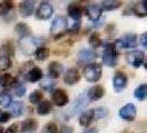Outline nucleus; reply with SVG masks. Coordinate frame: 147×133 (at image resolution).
Returning <instances> with one entry per match:
<instances>
[{
  "mask_svg": "<svg viewBox=\"0 0 147 133\" xmlns=\"http://www.w3.org/2000/svg\"><path fill=\"white\" fill-rule=\"evenodd\" d=\"M59 133H73V129H72L71 126H61Z\"/></svg>",
  "mask_w": 147,
  "mask_h": 133,
  "instance_id": "ea45409f",
  "label": "nucleus"
},
{
  "mask_svg": "<svg viewBox=\"0 0 147 133\" xmlns=\"http://www.w3.org/2000/svg\"><path fill=\"white\" fill-rule=\"evenodd\" d=\"M42 77H43V73H42L41 69H39V68H32L26 75L27 80L29 82H37L41 80Z\"/></svg>",
  "mask_w": 147,
  "mask_h": 133,
  "instance_id": "aec40b11",
  "label": "nucleus"
},
{
  "mask_svg": "<svg viewBox=\"0 0 147 133\" xmlns=\"http://www.w3.org/2000/svg\"><path fill=\"white\" fill-rule=\"evenodd\" d=\"M10 109H11V114H12L15 118H18V117H21L22 114H23L24 104L22 103L21 101H16V102H12V103H11Z\"/></svg>",
  "mask_w": 147,
  "mask_h": 133,
  "instance_id": "4be33fe9",
  "label": "nucleus"
},
{
  "mask_svg": "<svg viewBox=\"0 0 147 133\" xmlns=\"http://www.w3.org/2000/svg\"><path fill=\"white\" fill-rule=\"evenodd\" d=\"M88 42H90L92 48H98V47L101 45V43H102L101 38H100V36H98L97 33H92V35L90 36Z\"/></svg>",
  "mask_w": 147,
  "mask_h": 133,
  "instance_id": "473e14b6",
  "label": "nucleus"
},
{
  "mask_svg": "<svg viewBox=\"0 0 147 133\" xmlns=\"http://www.w3.org/2000/svg\"><path fill=\"white\" fill-rule=\"evenodd\" d=\"M42 100H43V94H42L39 90L33 91V92L29 96V101L32 104H37V103L39 104Z\"/></svg>",
  "mask_w": 147,
  "mask_h": 133,
  "instance_id": "7c9ffc66",
  "label": "nucleus"
},
{
  "mask_svg": "<svg viewBox=\"0 0 147 133\" xmlns=\"http://www.w3.org/2000/svg\"><path fill=\"white\" fill-rule=\"evenodd\" d=\"M54 82L52 81V80H50V79H45V80H43V82H42V84H41V87L44 89V90H48V91H50L53 87H54Z\"/></svg>",
  "mask_w": 147,
  "mask_h": 133,
  "instance_id": "4c0bfd02",
  "label": "nucleus"
},
{
  "mask_svg": "<svg viewBox=\"0 0 147 133\" xmlns=\"http://www.w3.org/2000/svg\"><path fill=\"white\" fill-rule=\"evenodd\" d=\"M118 43L122 48L133 49L137 45V37L134 33H128V35H125L122 39H119Z\"/></svg>",
  "mask_w": 147,
  "mask_h": 133,
  "instance_id": "9d476101",
  "label": "nucleus"
},
{
  "mask_svg": "<svg viewBox=\"0 0 147 133\" xmlns=\"http://www.w3.org/2000/svg\"><path fill=\"white\" fill-rule=\"evenodd\" d=\"M80 72H79V70L78 69H69L67 71L65 72L64 74V78H63V80L65 82L66 84H69V86H73L75 84L76 82L80 80Z\"/></svg>",
  "mask_w": 147,
  "mask_h": 133,
  "instance_id": "f8f14e48",
  "label": "nucleus"
},
{
  "mask_svg": "<svg viewBox=\"0 0 147 133\" xmlns=\"http://www.w3.org/2000/svg\"><path fill=\"white\" fill-rule=\"evenodd\" d=\"M12 103V96L8 92H2L0 93V105L3 108H8Z\"/></svg>",
  "mask_w": 147,
  "mask_h": 133,
  "instance_id": "c756f323",
  "label": "nucleus"
},
{
  "mask_svg": "<svg viewBox=\"0 0 147 133\" xmlns=\"http://www.w3.org/2000/svg\"><path fill=\"white\" fill-rule=\"evenodd\" d=\"M42 133H59V129H58V126H57L55 123L50 122V123L44 126Z\"/></svg>",
  "mask_w": 147,
  "mask_h": 133,
  "instance_id": "f704fd0d",
  "label": "nucleus"
},
{
  "mask_svg": "<svg viewBox=\"0 0 147 133\" xmlns=\"http://www.w3.org/2000/svg\"><path fill=\"white\" fill-rule=\"evenodd\" d=\"M119 117L126 121H133L136 117V107L132 103L124 105L119 110Z\"/></svg>",
  "mask_w": 147,
  "mask_h": 133,
  "instance_id": "1a4fd4ad",
  "label": "nucleus"
},
{
  "mask_svg": "<svg viewBox=\"0 0 147 133\" xmlns=\"http://www.w3.org/2000/svg\"><path fill=\"white\" fill-rule=\"evenodd\" d=\"M144 58H145V54L140 50H135L126 54L127 62L134 68H140L144 63Z\"/></svg>",
  "mask_w": 147,
  "mask_h": 133,
  "instance_id": "39448f33",
  "label": "nucleus"
},
{
  "mask_svg": "<svg viewBox=\"0 0 147 133\" xmlns=\"http://www.w3.org/2000/svg\"><path fill=\"white\" fill-rule=\"evenodd\" d=\"M134 96L137 100L140 101H144L147 98V86L146 84H140V87L134 91Z\"/></svg>",
  "mask_w": 147,
  "mask_h": 133,
  "instance_id": "a878e982",
  "label": "nucleus"
},
{
  "mask_svg": "<svg viewBox=\"0 0 147 133\" xmlns=\"http://www.w3.org/2000/svg\"><path fill=\"white\" fill-rule=\"evenodd\" d=\"M0 88H1V84H0Z\"/></svg>",
  "mask_w": 147,
  "mask_h": 133,
  "instance_id": "49530a36",
  "label": "nucleus"
},
{
  "mask_svg": "<svg viewBox=\"0 0 147 133\" xmlns=\"http://www.w3.org/2000/svg\"><path fill=\"white\" fill-rule=\"evenodd\" d=\"M52 98V102L58 105V107H64L69 103V96L66 94V92L64 90H61V89H57L54 90L51 93Z\"/></svg>",
  "mask_w": 147,
  "mask_h": 133,
  "instance_id": "0eeeda50",
  "label": "nucleus"
},
{
  "mask_svg": "<svg viewBox=\"0 0 147 133\" xmlns=\"http://www.w3.org/2000/svg\"><path fill=\"white\" fill-rule=\"evenodd\" d=\"M20 49L24 54H32L37 51L38 49V41L36 38L27 36V37H22L21 40L19 41Z\"/></svg>",
  "mask_w": 147,
  "mask_h": 133,
  "instance_id": "7ed1b4c3",
  "label": "nucleus"
},
{
  "mask_svg": "<svg viewBox=\"0 0 147 133\" xmlns=\"http://www.w3.org/2000/svg\"><path fill=\"white\" fill-rule=\"evenodd\" d=\"M105 93V90L102 86H94L88 90V98L90 101H97L100 100Z\"/></svg>",
  "mask_w": 147,
  "mask_h": 133,
  "instance_id": "4468645a",
  "label": "nucleus"
},
{
  "mask_svg": "<svg viewBox=\"0 0 147 133\" xmlns=\"http://www.w3.org/2000/svg\"><path fill=\"white\" fill-rule=\"evenodd\" d=\"M51 110H52V104L48 100H42L40 103L38 104L37 112L38 114H40V115H47V114H49L51 112Z\"/></svg>",
  "mask_w": 147,
  "mask_h": 133,
  "instance_id": "412c9836",
  "label": "nucleus"
},
{
  "mask_svg": "<svg viewBox=\"0 0 147 133\" xmlns=\"http://www.w3.org/2000/svg\"><path fill=\"white\" fill-rule=\"evenodd\" d=\"M102 10H103L102 7H100L98 5H90L86 8V15L90 18V20L96 21L102 16Z\"/></svg>",
  "mask_w": 147,
  "mask_h": 133,
  "instance_id": "2eb2a0df",
  "label": "nucleus"
},
{
  "mask_svg": "<svg viewBox=\"0 0 147 133\" xmlns=\"http://www.w3.org/2000/svg\"><path fill=\"white\" fill-rule=\"evenodd\" d=\"M142 8H143V10H144V12L147 15V0H143L142 1Z\"/></svg>",
  "mask_w": 147,
  "mask_h": 133,
  "instance_id": "79ce46f5",
  "label": "nucleus"
},
{
  "mask_svg": "<svg viewBox=\"0 0 147 133\" xmlns=\"http://www.w3.org/2000/svg\"><path fill=\"white\" fill-rule=\"evenodd\" d=\"M11 118V114L9 112H6L3 110H0V122L1 123H6Z\"/></svg>",
  "mask_w": 147,
  "mask_h": 133,
  "instance_id": "e433bc0d",
  "label": "nucleus"
},
{
  "mask_svg": "<svg viewBox=\"0 0 147 133\" xmlns=\"http://www.w3.org/2000/svg\"><path fill=\"white\" fill-rule=\"evenodd\" d=\"M16 78L11 74H3L1 78H0V84L1 87L3 88H11L16 84Z\"/></svg>",
  "mask_w": 147,
  "mask_h": 133,
  "instance_id": "b1692460",
  "label": "nucleus"
},
{
  "mask_svg": "<svg viewBox=\"0 0 147 133\" xmlns=\"http://www.w3.org/2000/svg\"><path fill=\"white\" fill-rule=\"evenodd\" d=\"M67 14L69 16L75 20V21H80L82 17V8L76 5V3H71L69 7H67Z\"/></svg>",
  "mask_w": 147,
  "mask_h": 133,
  "instance_id": "f3484780",
  "label": "nucleus"
},
{
  "mask_svg": "<svg viewBox=\"0 0 147 133\" xmlns=\"http://www.w3.org/2000/svg\"><path fill=\"white\" fill-rule=\"evenodd\" d=\"M127 86V77L123 72H116L113 78V88L116 92H122Z\"/></svg>",
  "mask_w": 147,
  "mask_h": 133,
  "instance_id": "6e6552de",
  "label": "nucleus"
},
{
  "mask_svg": "<svg viewBox=\"0 0 147 133\" xmlns=\"http://www.w3.org/2000/svg\"><path fill=\"white\" fill-rule=\"evenodd\" d=\"M85 79L90 82H96L101 79L102 75V66L98 63H88L83 70Z\"/></svg>",
  "mask_w": 147,
  "mask_h": 133,
  "instance_id": "f03ea898",
  "label": "nucleus"
},
{
  "mask_svg": "<svg viewBox=\"0 0 147 133\" xmlns=\"http://www.w3.org/2000/svg\"><path fill=\"white\" fill-rule=\"evenodd\" d=\"M0 133H3V128L0 126Z\"/></svg>",
  "mask_w": 147,
  "mask_h": 133,
  "instance_id": "c03bdc74",
  "label": "nucleus"
},
{
  "mask_svg": "<svg viewBox=\"0 0 147 133\" xmlns=\"http://www.w3.org/2000/svg\"><path fill=\"white\" fill-rule=\"evenodd\" d=\"M93 110H94V120H101L109 114V110L106 108H103V107L96 108Z\"/></svg>",
  "mask_w": 147,
  "mask_h": 133,
  "instance_id": "2f4dec72",
  "label": "nucleus"
},
{
  "mask_svg": "<svg viewBox=\"0 0 147 133\" xmlns=\"http://www.w3.org/2000/svg\"><path fill=\"white\" fill-rule=\"evenodd\" d=\"M12 8H13V5L11 0H3L2 2H0V16L7 15L8 12L11 11Z\"/></svg>",
  "mask_w": 147,
  "mask_h": 133,
  "instance_id": "cd10ccee",
  "label": "nucleus"
},
{
  "mask_svg": "<svg viewBox=\"0 0 147 133\" xmlns=\"http://www.w3.org/2000/svg\"><path fill=\"white\" fill-rule=\"evenodd\" d=\"M96 53L90 49H82L78 54V62L79 64H88L93 59H95Z\"/></svg>",
  "mask_w": 147,
  "mask_h": 133,
  "instance_id": "9b49d317",
  "label": "nucleus"
},
{
  "mask_svg": "<svg viewBox=\"0 0 147 133\" xmlns=\"http://www.w3.org/2000/svg\"><path fill=\"white\" fill-rule=\"evenodd\" d=\"M93 120H94V110H93V109H90V110L84 111L81 115H80L79 122H80V124H81L82 126L88 128V126L92 123Z\"/></svg>",
  "mask_w": 147,
  "mask_h": 133,
  "instance_id": "dca6fc26",
  "label": "nucleus"
},
{
  "mask_svg": "<svg viewBox=\"0 0 147 133\" xmlns=\"http://www.w3.org/2000/svg\"><path fill=\"white\" fill-rule=\"evenodd\" d=\"M50 56V50L47 48V47H40L38 48L37 51H36V58L39 61H44L49 58Z\"/></svg>",
  "mask_w": 147,
  "mask_h": 133,
  "instance_id": "bb28decb",
  "label": "nucleus"
},
{
  "mask_svg": "<svg viewBox=\"0 0 147 133\" xmlns=\"http://www.w3.org/2000/svg\"><path fill=\"white\" fill-rule=\"evenodd\" d=\"M88 96H85L84 94H82L75 101H74V103L72 104V108H71V111H72V113L73 114H76V113H79V112H81L82 110H84L85 109V107L88 105Z\"/></svg>",
  "mask_w": 147,
  "mask_h": 133,
  "instance_id": "ddd939ff",
  "label": "nucleus"
},
{
  "mask_svg": "<svg viewBox=\"0 0 147 133\" xmlns=\"http://www.w3.org/2000/svg\"><path fill=\"white\" fill-rule=\"evenodd\" d=\"M103 63L107 66H114L117 63V50L115 43H107L102 54Z\"/></svg>",
  "mask_w": 147,
  "mask_h": 133,
  "instance_id": "f257e3e1",
  "label": "nucleus"
},
{
  "mask_svg": "<svg viewBox=\"0 0 147 133\" xmlns=\"http://www.w3.org/2000/svg\"><path fill=\"white\" fill-rule=\"evenodd\" d=\"M63 71V66L60 62L53 61L49 64V75L53 79H58Z\"/></svg>",
  "mask_w": 147,
  "mask_h": 133,
  "instance_id": "a211bd4d",
  "label": "nucleus"
},
{
  "mask_svg": "<svg viewBox=\"0 0 147 133\" xmlns=\"http://www.w3.org/2000/svg\"><path fill=\"white\" fill-rule=\"evenodd\" d=\"M16 31L20 37H27L30 36V28L26 23H18L16 26Z\"/></svg>",
  "mask_w": 147,
  "mask_h": 133,
  "instance_id": "c85d7f7f",
  "label": "nucleus"
},
{
  "mask_svg": "<svg viewBox=\"0 0 147 133\" xmlns=\"http://www.w3.org/2000/svg\"><path fill=\"white\" fill-rule=\"evenodd\" d=\"M140 43H142L143 47L147 48V32L144 33V35H142V37H140Z\"/></svg>",
  "mask_w": 147,
  "mask_h": 133,
  "instance_id": "a19ab883",
  "label": "nucleus"
},
{
  "mask_svg": "<svg viewBox=\"0 0 147 133\" xmlns=\"http://www.w3.org/2000/svg\"><path fill=\"white\" fill-rule=\"evenodd\" d=\"M20 131H21L20 126L17 124V123H13V124H11V126L8 128L5 133H20Z\"/></svg>",
  "mask_w": 147,
  "mask_h": 133,
  "instance_id": "58836bf2",
  "label": "nucleus"
},
{
  "mask_svg": "<svg viewBox=\"0 0 147 133\" xmlns=\"http://www.w3.org/2000/svg\"><path fill=\"white\" fill-rule=\"evenodd\" d=\"M38 128V122L33 119H28L26 121H23L20 126V129H21L22 133H29V132H33L36 131Z\"/></svg>",
  "mask_w": 147,
  "mask_h": 133,
  "instance_id": "6ab92c4d",
  "label": "nucleus"
},
{
  "mask_svg": "<svg viewBox=\"0 0 147 133\" xmlns=\"http://www.w3.org/2000/svg\"><path fill=\"white\" fill-rule=\"evenodd\" d=\"M52 15H53V7H52L51 3L48 2V1L41 2L39 8H38L37 14H36L38 19H40V20H48V19L51 18Z\"/></svg>",
  "mask_w": 147,
  "mask_h": 133,
  "instance_id": "20e7f679",
  "label": "nucleus"
},
{
  "mask_svg": "<svg viewBox=\"0 0 147 133\" xmlns=\"http://www.w3.org/2000/svg\"><path fill=\"white\" fill-rule=\"evenodd\" d=\"M145 68H146V69H147V61H146V62H145Z\"/></svg>",
  "mask_w": 147,
  "mask_h": 133,
  "instance_id": "a18cd8bd",
  "label": "nucleus"
},
{
  "mask_svg": "<svg viewBox=\"0 0 147 133\" xmlns=\"http://www.w3.org/2000/svg\"><path fill=\"white\" fill-rule=\"evenodd\" d=\"M83 133H98V131L94 128H92V129H86Z\"/></svg>",
  "mask_w": 147,
  "mask_h": 133,
  "instance_id": "37998d69",
  "label": "nucleus"
},
{
  "mask_svg": "<svg viewBox=\"0 0 147 133\" xmlns=\"http://www.w3.org/2000/svg\"><path fill=\"white\" fill-rule=\"evenodd\" d=\"M121 0H102L101 7L104 10H114L121 6Z\"/></svg>",
  "mask_w": 147,
  "mask_h": 133,
  "instance_id": "393cba45",
  "label": "nucleus"
},
{
  "mask_svg": "<svg viewBox=\"0 0 147 133\" xmlns=\"http://www.w3.org/2000/svg\"><path fill=\"white\" fill-rule=\"evenodd\" d=\"M13 90L17 96H23V94L26 93V87L19 82H16V84L13 86Z\"/></svg>",
  "mask_w": 147,
  "mask_h": 133,
  "instance_id": "c9c22d12",
  "label": "nucleus"
},
{
  "mask_svg": "<svg viewBox=\"0 0 147 133\" xmlns=\"http://www.w3.org/2000/svg\"><path fill=\"white\" fill-rule=\"evenodd\" d=\"M67 29V21L64 17H57L51 24V33L54 36H60Z\"/></svg>",
  "mask_w": 147,
  "mask_h": 133,
  "instance_id": "423d86ee",
  "label": "nucleus"
},
{
  "mask_svg": "<svg viewBox=\"0 0 147 133\" xmlns=\"http://www.w3.org/2000/svg\"><path fill=\"white\" fill-rule=\"evenodd\" d=\"M11 66L9 56H0V70H6Z\"/></svg>",
  "mask_w": 147,
  "mask_h": 133,
  "instance_id": "72a5a7b5",
  "label": "nucleus"
},
{
  "mask_svg": "<svg viewBox=\"0 0 147 133\" xmlns=\"http://www.w3.org/2000/svg\"><path fill=\"white\" fill-rule=\"evenodd\" d=\"M19 10H20V14H21L23 17H29L33 14L34 11V6L32 2H22L20 3V7H19Z\"/></svg>",
  "mask_w": 147,
  "mask_h": 133,
  "instance_id": "5701e85b",
  "label": "nucleus"
}]
</instances>
